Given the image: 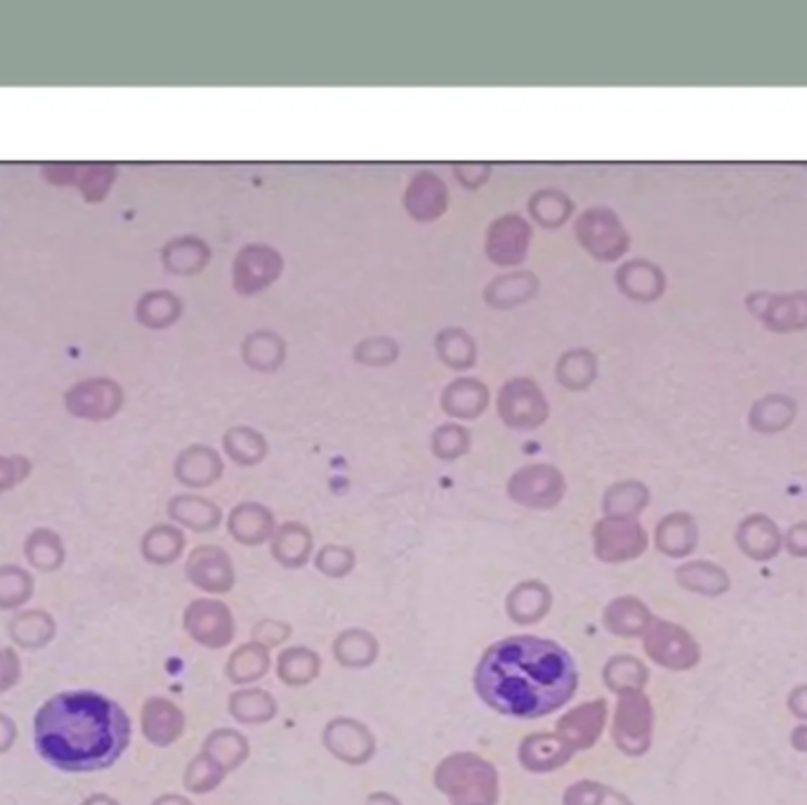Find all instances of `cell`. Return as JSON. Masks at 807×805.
<instances>
[{
    "instance_id": "39",
    "label": "cell",
    "mask_w": 807,
    "mask_h": 805,
    "mask_svg": "<svg viewBox=\"0 0 807 805\" xmlns=\"http://www.w3.org/2000/svg\"><path fill=\"white\" fill-rule=\"evenodd\" d=\"M184 551V534L173 524H157L142 536V555L154 565H171Z\"/></svg>"
},
{
    "instance_id": "14",
    "label": "cell",
    "mask_w": 807,
    "mask_h": 805,
    "mask_svg": "<svg viewBox=\"0 0 807 805\" xmlns=\"http://www.w3.org/2000/svg\"><path fill=\"white\" fill-rule=\"evenodd\" d=\"M652 737V704L640 692L622 695L616 714V739L628 754H643Z\"/></svg>"
},
{
    "instance_id": "49",
    "label": "cell",
    "mask_w": 807,
    "mask_h": 805,
    "mask_svg": "<svg viewBox=\"0 0 807 805\" xmlns=\"http://www.w3.org/2000/svg\"><path fill=\"white\" fill-rule=\"evenodd\" d=\"M316 567L326 576H345L354 567V553L345 546H326L316 555Z\"/></svg>"
},
{
    "instance_id": "43",
    "label": "cell",
    "mask_w": 807,
    "mask_h": 805,
    "mask_svg": "<svg viewBox=\"0 0 807 805\" xmlns=\"http://www.w3.org/2000/svg\"><path fill=\"white\" fill-rule=\"evenodd\" d=\"M31 595H33L31 572L17 565L0 567V610L6 612L20 610L31 601Z\"/></svg>"
},
{
    "instance_id": "45",
    "label": "cell",
    "mask_w": 807,
    "mask_h": 805,
    "mask_svg": "<svg viewBox=\"0 0 807 805\" xmlns=\"http://www.w3.org/2000/svg\"><path fill=\"white\" fill-rule=\"evenodd\" d=\"M400 343L392 335H371L354 345V362L371 369H383L400 360Z\"/></svg>"
},
{
    "instance_id": "17",
    "label": "cell",
    "mask_w": 807,
    "mask_h": 805,
    "mask_svg": "<svg viewBox=\"0 0 807 805\" xmlns=\"http://www.w3.org/2000/svg\"><path fill=\"white\" fill-rule=\"evenodd\" d=\"M735 541L739 551L756 563H767L784 549V534L779 532L777 522L763 513L746 515L735 532Z\"/></svg>"
},
{
    "instance_id": "16",
    "label": "cell",
    "mask_w": 807,
    "mask_h": 805,
    "mask_svg": "<svg viewBox=\"0 0 807 805\" xmlns=\"http://www.w3.org/2000/svg\"><path fill=\"white\" fill-rule=\"evenodd\" d=\"M186 578L205 593H228L234 586V565L218 546H199L186 560Z\"/></svg>"
},
{
    "instance_id": "2",
    "label": "cell",
    "mask_w": 807,
    "mask_h": 805,
    "mask_svg": "<svg viewBox=\"0 0 807 805\" xmlns=\"http://www.w3.org/2000/svg\"><path fill=\"white\" fill-rule=\"evenodd\" d=\"M125 711L100 692L73 690L50 697L33 716V744L62 773H98L130 744Z\"/></svg>"
},
{
    "instance_id": "37",
    "label": "cell",
    "mask_w": 807,
    "mask_h": 805,
    "mask_svg": "<svg viewBox=\"0 0 807 805\" xmlns=\"http://www.w3.org/2000/svg\"><path fill=\"white\" fill-rule=\"evenodd\" d=\"M24 557L29 560V565L36 572H58L64 565V544L60 534H54L52 530H33L27 541H24Z\"/></svg>"
},
{
    "instance_id": "47",
    "label": "cell",
    "mask_w": 807,
    "mask_h": 805,
    "mask_svg": "<svg viewBox=\"0 0 807 805\" xmlns=\"http://www.w3.org/2000/svg\"><path fill=\"white\" fill-rule=\"evenodd\" d=\"M473 437L461 423H444L433 433V454L442 461H456L471 452Z\"/></svg>"
},
{
    "instance_id": "21",
    "label": "cell",
    "mask_w": 807,
    "mask_h": 805,
    "mask_svg": "<svg viewBox=\"0 0 807 805\" xmlns=\"http://www.w3.org/2000/svg\"><path fill=\"white\" fill-rule=\"evenodd\" d=\"M222 459L215 449L205 444H192L175 461V477L192 490H205L222 477Z\"/></svg>"
},
{
    "instance_id": "38",
    "label": "cell",
    "mask_w": 807,
    "mask_h": 805,
    "mask_svg": "<svg viewBox=\"0 0 807 805\" xmlns=\"http://www.w3.org/2000/svg\"><path fill=\"white\" fill-rule=\"evenodd\" d=\"M222 446L228 456L243 467H251L265 461L268 456V440L258 430L249 427V425H236L230 427L228 433L222 437Z\"/></svg>"
},
{
    "instance_id": "22",
    "label": "cell",
    "mask_w": 807,
    "mask_h": 805,
    "mask_svg": "<svg viewBox=\"0 0 807 805\" xmlns=\"http://www.w3.org/2000/svg\"><path fill=\"white\" fill-rule=\"evenodd\" d=\"M654 544L659 553L668 557H687L699 546V527L697 520L689 513H670L654 532Z\"/></svg>"
},
{
    "instance_id": "20",
    "label": "cell",
    "mask_w": 807,
    "mask_h": 805,
    "mask_svg": "<svg viewBox=\"0 0 807 805\" xmlns=\"http://www.w3.org/2000/svg\"><path fill=\"white\" fill-rule=\"evenodd\" d=\"M211 258H213V251L209 243L194 234L175 237L161 249V262H163L165 272H171L175 276L201 274L205 268H209Z\"/></svg>"
},
{
    "instance_id": "36",
    "label": "cell",
    "mask_w": 807,
    "mask_h": 805,
    "mask_svg": "<svg viewBox=\"0 0 807 805\" xmlns=\"http://www.w3.org/2000/svg\"><path fill=\"white\" fill-rule=\"evenodd\" d=\"M649 505L647 484L637 480H624L612 484L603 499V511L607 517H635Z\"/></svg>"
},
{
    "instance_id": "26",
    "label": "cell",
    "mask_w": 807,
    "mask_h": 805,
    "mask_svg": "<svg viewBox=\"0 0 807 805\" xmlns=\"http://www.w3.org/2000/svg\"><path fill=\"white\" fill-rule=\"evenodd\" d=\"M54 633H58V626H54L52 614L46 610L17 612L14 620L8 624L10 641L22 650L48 647L54 641Z\"/></svg>"
},
{
    "instance_id": "24",
    "label": "cell",
    "mask_w": 807,
    "mask_h": 805,
    "mask_svg": "<svg viewBox=\"0 0 807 805\" xmlns=\"http://www.w3.org/2000/svg\"><path fill=\"white\" fill-rule=\"evenodd\" d=\"M289 345L272 329H260L249 333L241 343V358L249 369L258 373H274L286 362Z\"/></svg>"
},
{
    "instance_id": "29",
    "label": "cell",
    "mask_w": 807,
    "mask_h": 805,
    "mask_svg": "<svg viewBox=\"0 0 807 805\" xmlns=\"http://www.w3.org/2000/svg\"><path fill=\"white\" fill-rule=\"evenodd\" d=\"M529 215L543 230H562L574 215V201L567 192L555 187H543L529 197Z\"/></svg>"
},
{
    "instance_id": "40",
    "label": "cell",
    "mask_w": 807,
    "mask_h": 805,
    "mask_svg": "<svg viewBox=\"0 0 807 805\" xmlns=\"http://www.w3.org/2000/svg\"><path fill=\"white\" fill-rule=\"evenodd\" d=\"M551 607V591L538 584L527 582L517 586L508 597V612L517 624H534Z\"/></svg>"
},
{
    "instance_id": "56",
    "label": "cell",
    "mask_w": 807,
    "mask_h": 805,
    "mask_svg": "<svg viewBox=\"0 0 807 805\" xmlns=\"http://www.w3.org/2000/svg\"><path fill=\"white\" fill-rule=\"evenodd\" d=\"M17 742V725L10 716L0 714V754H8Z\"/></svg>"
},
{
    "instance_id": "13",
    "label": "cell",
    "mask_w": 807,
    "mask_h": 805,
    "mask_svg": "<svg viewBox=\"0 0 807 805\" xmlns=\"http://www.w3.org/2000/svg\"><path fill=\"white\" fill-rule=\"evenodd\" d=\"M402 205L411 220L435 222L448 211V187L437 173L418 171L406 184Z\"/></svg>"
},
{
    "instance_id": "31",
    "label": "cell",
    "mask_w": 807,
    "mask_h": 805,
    "mask_svg": "<svg viewBox=\"0 0 807 805\" xmlns=\"http://www.w3.org/2000/svg\"><path fill=\"white\" fill-rule=\"evenodd\" d=\"M654 622L647 605L637 597H616V601L605 610V626L622 638H637L645 635L649 624Z\"/></svg>"
},
{
    "instance_id": "10",
    "label": "cell",
    "mask_w": 807,
    "mask_h": 805,
    "mask_svg": "<svg viewBox=\"0 0 807 805\" xmlns=\"http://www.w3.org/2000/svg\"><path fill=\"white\" fill-rule=\"evenodd\" d=\"M71 416L83 421H109L123 406V388L111 379H88L71 385L64 395Z\"/></svg>"
},
{
    "instance_id": "46",
    "label": "cell",
    "mask_w": 807,
    "mask_h": 805,
    "mask_svg": "<svg viewBox=\"0 0 807 805\" xmlns=\"http://www.w3.org/2000/svg\"><path fill=\"white\" fill-rule=\"evenodd\" d=\"M319 673V657L307 647H291L279 657V678L303 685Z\"/></svg>"
},
{
    "instance_id": "19",
    "label": "cell",
    "mask_w": 807,
    "mask_h": 805,
    "mask_svg": "<svg viewBox=\"0 0 807 805\" xmlns=\"http://www.w3.org/2000/svg\"><path fill=\"white\" fill-rule=\"evenodd\" d=\"M440 406L456 421H475L490 406V388L480 379L461 376L442 390Z\"/></svg>"
},
{
    "instance_id": "8",
    "label": "cell",
    "mask_w": 807,
    "mask_h": 805,
    "mask_svg": "<svg viewBox=\"0 0 807 805\" xmlns=\"http://www.w3.org/2000/svg\"><path fill=\"white\" fill-rule=\"evenodd\" d=\"M567 492L565 475L551 463L524 465L508 482V496L532 511H548Z\"/></svg>"
},
{
    "instance_id": "3",
    "label": "cell",
    "mask_w": 807,
    "mask_h": 805,
    "mask_svg": "<svg viewBox=\"0 0 807 805\" xmlns=\"http://www.w3.org/2000/svg\"><path fill=\"white\" fill-rule=\"evenodd\" d=\"M578 246L597 262L622 260L631 249V234L622 218L607 205H593L574 220Z\"/></svg>"
},
{
    "instance_id": "53",
    "label": "cell",
    "mask_w": 807,
    "mask_h": 805,
    "mask_svg": "<svg viewBox=\"0 0 807 805\" xmlns=\"http://www.w3.org/2000/svg\"><path fill=\"white\" fill-rule=\"evenodd\" d=\"M784 549L794 557H807V522H796L784 534Z\"/></svg>"
},
{
    "instance_id": "9",
    "label": "cell",
    "mask_w": 807,
    "mask_h": 805,
    "mask_svg": "<svg viewBox=\"0 0 807 805\" xmlns=\"http://www.w3.org/2000/svg\"><path fill=\"white\" fill-rule=\"evenodd\" d=\"M649 546L647 532L635 517H603L593 527V549L603 563H628Z\"/></svg>"
},
{
    "instance_id": "11",
    "label": "cell",
    "mask_w": 807,
    "mask_h": 805,
    "mask_svg": "<svg viewBox=\"0 0 807 805\" xmlns=\"http://www.w3.org/2000/svg\"><path fill=\"white\" fill-rule=\"evenodd\" d=\"M746 308L773 333L807 329V291L798 293H750Z\"/></svg>"
},
{
    "instance_id": "23",
    "label": "cell",
    "mask_w": 807,
    "mask_h": 805,
    "mask_svg": "<svg viewBox=\"0 0 807 805\" xmlns=\"http://www.w3.org/2000/svg\"><path fill=\"white\" fill-rule=\"evenodd\" d=\"M228 524L230 534L243 546H260L274 536V515L262 503H239Z\"/></svg>"
},
{
    "instance_id": "28",
    "label": "cell",
    "mask_w": 807,
    "mask_h": 805,
    "mask_svg": "<svg viewBox=\"0 0 807 805\" xmlns=\"http://www.w3.org/2000/svg\"><path fill=\"white\" fill-rule=\"evenodd\" d=\"M168 515L192 532H213L222 520L220 505H215L211 499L194 494L173 496L171 503H168Z\"/></svg>"
},
{
    "instance_id": "58",
    "label": "cell",
    "mask_w": 807,
    "mask_h": 805,
    "mask_svg": "<svg viewBox=\"0 0 807 805\" xmlns=\"http://www.w3.org/2000/svg\"><path fill=\"white\" fill-rule=\"evenodd\" d=\"M81 805H119V803L111 796H107V794H92Z\"/></svg>"
},
{
    "instance_id": "5",
    "label": "cell",
    "mask_w": 807,
    "mask_h": 805,
    "mask_svg": "<svg viewBox=\"0 0 807 805\" xmlns=\"http://www.w3.org/2000/svg\"><path fill=\"white\" fill-rule=\"evenodd\" d=\"M498 419L513 430H536L551 416V406L534 379H511L498 390Z\"/></svg>"
},
{
    "instance_id": "12",
    "label": "cell",
    "mask_w": 807,
    "mask_h": 805,
    "mask_svg": "<svg viewBox=\"0 0 807 805\" xmlns=\"http://www.w3.org/2000/svg\"><path fill=\"white\" fill-rule=\"evenodd\" d=\"M184 628L203 647H224L234 638V620L228 605L194 601L184 612Z\"/></svg>"
},
{
    "instance_id": "30",
    "label": "cell",
    "mask_w": 807,
    "mask_h": 805,
    "mask_svg": "<svg viewBox=\"0 0 807 805\" xmlns=\"http://www.w3.org/2000/svg\"><path fill=\"white\" fill-rule=\"evenodd\" d=\"M142 733L159 746L171 744L182 733V714L175 704L161 697L147 700L142 708Z\"/></svg>"
},
{
    "instance_id": "32",
    "label": "cell",
    "mask_w": 807,
    "mask_h": 805,
    "mask_svg": "<svg viewBox=\"0 0 807 805\" xmlns=\"http://www.w3.org/2000/svg\"><path fill=\"white\" fill-rule=\"evenodd\" d=\"M555 379L572 392L588 390L597 379V358L588 348H572L559 354L555 364Z\"/></svg>"
},
{
    "instance_id": "35",
    "label": "cell",
    "mask_w": 807,
    "mask_h": 805,
    "mask_svg": "<svg viewBox=\"0 0 807 805\" xmlns=\"http://www.w3.org/2000/svg\"><path fill=\"white\" fill-rule=\"evenodd\" d=\"M138 322L147 329H168L182 316V301L173 291H149L144 293L135 308Z\"/></svg>"
},
{
    "instance_id": "55",
    "label": "cell",
    "mask_w": 807,
    "mask_h": 805,
    "mask_svg": "<svg viewBox=\"0 0 807 805\" xmlns=\"http://www.w3.org/2000/svg\"><path fill=\"white\" fill-rule=\"evenodd\" d=\"M786 704H788V711H791L798 721L807 723V683L796 685L791 692H788Z\"/></svg>"
},
{
    "instance_id": "41",
    "label": "cell",
    "mask_w": 807,
    "mask_h": 805,
    "mask_svg": "<svg viewBox=\"0 0 807 805\" xmlns=\"http://www.w3.org/2000/svg\"><path fill=\"white\" fill-rule=\"evenodd\" d=\"M649 681L647 666L633 657V654H616L605 666V683L609 690L626 695V692H640Z\"/></svg>"
},
{
    "instance_id": "48",
    "label": "cell",
    "mask_w": 807,
    "mask_h": 805,
    "mask_svg": "<svg viewBox=\"0 0 807 805\" xmlns=\"http://www.w3.org/2000/svg\"><path fill=\"white\" fill-rule=\"evenodd\" d=\"M114 180H117V168L114 165H109V163L81 165L79 168V178H77V187H81L85 201L100 203L109 194Z\"/></svg>"
},
{
    "instance_id": "18",
    "label": "cell",
    "mask_w": 807,
    "mask_h": 805,
    "mask_svg": "<svg viewBox=\"0 0 807 805\" xmlns=\"http://www.w3.org/2000/svg\"><path fill=\"white\" fill-rule=\"evenodd\" d=\"M541 291V279L532 270H513L494 276L484 286V303L492 310H515L524 303L534 301Z\"/></svg>"
},
{
    "instance_id": "6",
    "label": "cell",
    "mask_w": 807,
    "mask_h": 805,
    "mask_svg": "<svg viewBox=\"0 0 807 805\" xmlns=\"http://www.w3.org/2000/svg\"><path fill=\"white\" fill-rule=\"evenodd\" d=\"M534 228L519 213H503L490 222L484 232V255L492 265L513 270L529 255Z\"/></svg>"
},
{
    "instance_id": "7",
    "label": "cell",
    "mask_w": 807,
    "mask_h": 805,
    "mask_svg": "<svg viewBox=\"0 0 807 805\" xmlns=\"http://www.w3.org/2000/svg\"><path fill=\"white\" fill-rule=\"evenodd\" d=\"M645 652L654 664L668 671H689L699 664L702 650L692 633L666 620H654L645 631Z\"/></svg>"
},
{
    "instance_id": "54",
    "label": "cell",
    "mask_w": 807,
    "mask_h": 805,
    "mask_svg": "<svg viewBox=\"0 0 807 805\" xmlns=\"http://www.w3.org/2000/svg\"><path fill=\"white\" fill-rule=\"evenodd\" d=\"M79 168L81 165H77V163H54V165L43 168V175L50 180V184L67 187V184H77Z\"/></svg>"
},
{
    "instance_id": "4",
    "label": "cell",
    "mask_w": 807,
    "mask_h": 805,
    "mask_svg": "<svg viewBox=\"0 0 807 805\" xmlns=\"http://www.w3.org/2000/svg\"><path fill=\"white\" fill-rule=\"evenodd\" d=\"M284 274V255L270 243H246L232 262V289L253 298L272 289Z\"/></svg>"
},
{
    "instance_id": "44",
    "label": "cell",
    "mask_w": 807,
    "mask_h": 805,
    "mask_svg": "<svg viewBox=\"0 0 807 805\" xmlns=\"http://www.w3.org/2000/svg\"><path fill=\"white\" fill-rule=\"evenodd\" d=\"M270 666V657H268V647L253 643V645H243L239 647L228 666L230 678L236 683H249V681H258L268 673Z\"/></svg>"
},
{
    "instance_id": "34",
    "label": "cell",
    "mask_w": 807,
    "mask_h": 805,
    "mask_svg": "<svg viewBox=\"0 0 807 805\" xmlns=\"http://www.w3.org/2000/svg\"><path fill=\"white\" fill-rule=\"evenodd\" d=\"M312 553V532L300 522H286L272 536V555L284 567H303Z\"/></svg>"
},
{
    "instance_id": "51",
    "label": "cell",
    "mask_w": 807,
    "mask_h": 805,
    "mask_svg": "<svg viewBox=\"0 0 807 805\" xmlns=\"http://www.w3.org/2000/svg\"><path fill=\"white\" fill-rule=\"evenodd\" d=\"M492 173H494L492 163H461V165H454V178L467 192L482 190V187L490 182Z\"/></svg>"
},
{
    "instance_id": "57",
    "label": "cell",
    "mask_w": 807,
    "mask_h": 805,
    "mask_svg": "<svg viewBox=\"0 0 807 805\" xmlns=\"http://www.w3.org/2000/svg\"><path fill=\"white\" fill-rule=\"evenodd\" d=\"M791 746L796 748V752L807 754V723H803V725L794 727V733H791Z\"/></svg>"
},
{
    "instance_id": "15",
    "label": "cell",
    "mask_w": 807,
    "mask_h": 805,
    "mask_svg": "<svg viewBox=\"0 0 807 805\" xmlns=\"http://www.w3.org/2000/svg\"><path fill=\"white\" fill-rule=\"evenodd\" d=\"M614 282L633 303H656L666 293V272L647 258L626 260L616 270Z\"/></svg>"
},
{
    "instance_id": "50",
    "label": "cell",
    "mask_w": 807,
    "mask_h": 805,
    "mask_svg": "<svg viewBox=\"0 0 807 805\" xmlns=\"http://www.w3.org/2000/svg\"><path fill=\"white\" fill-rule=\"evenodd\" d=\"M31 475V463L24 456H0V494L14 490Z\"/></svg>"
},
{
    "instance_id": "52",
    "label": "cell",
    "mask_w": 807,
    "mask_h": 805,
    "mask_svg": "<svg viewBox=\"0 0 807 805\" xmlns=\"http://www.w3.org/2000/svg\"><path fill=\"white\" fill-rule=\"evenodd\" d=\"M22 678L20 654L14 647H0V692L12 690Z\"/></svg>"
},
{
    "instance_id": "25",
    "label": "cell",
    "mask_w": 807,
    "mask_h": 805,
    "mask_svg": "<svg viewBox=\"0 0 807 805\" xmlns=\"http://www.w3.org/2000/svg\"><path fill=\"white\" fill-rule=\"evenodd\" d=\"M675 582L685 591L704 597H720L732 586V578L725 567L710 563V560H689V563L675 570Z\"/></svg>"
},
{
    "instance_id": "1",
    "label": "cell",
    "mask_w": 807,
    "mask_h": 805,
    "mask_svg": "<svg viewBox=\"0 0 807 805\" xmlns=\"http://www.w3.org/2000/svg\"><path fill=\"white\" fill-rule=\"evenodd\" d=\"M576 666L557 643L517 635L484 652L475 673L477 695L498 714L541 718L576 692Z\"/></svg>"
},
{
    "instance_id": "27",
    "label": "cell",
    "mask_w": 807,
    "mask_h": 805,
    "mask_svg": "<svg viewBox=\"0 0 807 805\" xmlns=\"http://www.w3.org/2000/svg\"><path fill=\"white\" fill-rule=\"evenodd\" d=\"M798 414V404L788 395H765L748 411V425L760 435H777L791 427Z\"/></svg>"
},
{
    "instance_id": "42",
    "label": "cell",
    "mask_w": 807,
    "mask_h": 805,
    "mask_svg": "<svg viewBox=\"0 0 807 805\" xmlns=\"http://www.w3.org/2000/svg\"><path fill=\"white\" fill-rule=\"evenodd\" d=\"M333 652L341 664L350 668H364L375 660V654H379V643L373 641V635L352 628L335 641Z\"/></svg>"
},
{
    "instance_id": "33",
    "label": "cell",
    "mask_w": 807,
    "mask_h": 805,
    "mask_svg": "<svg viewBox=\"0 0 807 805\" xmlns=\"http://www.w3.org/2000/svg\"><path fill=\"white\" fill-rule=\"evenodd\" d=\"M435 352L444 366L452 371H467L477 364V343L461 326H446L435 335Z\"/></svg>"
}]
</instances>
